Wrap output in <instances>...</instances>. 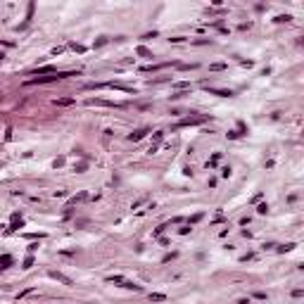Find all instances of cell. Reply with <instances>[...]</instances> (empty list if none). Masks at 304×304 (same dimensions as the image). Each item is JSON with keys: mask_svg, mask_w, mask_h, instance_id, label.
Instances as JSON below:
<instances>
[{"mask_svg": "<svg viewBox=\"0 0 304 304\" xmlns=\"http://www.w3.org/2000/svg\"><path fill=\"white\" fill-rule=\"evenodd\" d=\"M88 105L90 107H95V105L98 107H121L119 102H109V100H88Z\"/></svg>", "mask_w": 304, "mask_h": 304, "instance_id": "obj_1", "label": "cell"}, {"mask_svg": "<svg viewBox=\"0 0 304 304\" xmlns=\"http://www.w3.org/2000/svg\"><path fill=\"white\" fill-rule=\"evenodd\" d=\"M207 116H188V119H183V121H178V126H195V124H202Z\"/></svg>", "mask_w": 304, "mask_h": 304, "instance_id": "obj_2", "label": "cell"}, {"mask_svg": "<svg viewBox=\"0 0 304 304\" xmlns=\"http://www.w3.org/2000/svg\"><path fill=\"white\" fill-rule=\"evenodd\" d=\"M145 133H147V128H140V131H135V133L128 135V140H140V138H145Z\"/></svg>", "mask_w": 304, "mask_h": 304, "instance_id": "obj_3", "label": "cell"}, {"mask_svg": "<svg viewBox=\"0 0 304 304\" xmlns=\"http://www.w3.org/2000/svg\"><path fill=\"white\" fill-rule=\"evenodd\" d=\"M50 276H53V278H57V280H62L64 285H72V280H69V278H67V276H62V273H55V271H53Z\"/></svg>", "mask_w": 304, "mask_h": 304, "instance_id": "obj_4", "label": "cell"}, {"mask_svg": "<svg viewBox=\"0 0 304 304\" xmlns=\"http://www.w3.org/2000/svg\"><path fill=\"white\" fill-rule=\"evenodd\" d=\"M150 299H152V302H164V299H166V295H159V292H154V295H150Z\"/></svg>", "mask_w": 304, "mask_h": 304, "instance_id": "obj_5", "label": "cell"}, {"mask_svg": "<svg viewBox=\"0 0 304 304\" xmlns=\"http://www.w3.org/2000/svg\"><path fill=\"white\" fill-rule=\"evenodd\" d=\"M138 55H143V57H152V55H150V50H147V48H138Z\"/></svg>", "mask_w": 304, "mask_h": 304, "instance_id": "obj_6", "label": "cell"}, {"mask_svg": "<svg viewBox=\"0 0 304 304\" xmlns=\"http://www.w3.org/2000/svg\"><path fill=\"white\" fill-rule=\"evenodd\" d=\"M10 264H12V259H10V254H5V257H2V268H7Z\"/></svg>", "mask_w": 304, "mask_h": 304, "instance_id": "obj_7", "label": "cell"}, {"mask_svg": "<svg viewBox=\"0 0 304 304\" xmlns=\"http://www.w3.org/2000/svg\"><path fill=\"white\" fill-rule=\"evenodd\" d=\"M33 266V257H26V259H24V268H31Z\"/></svg>", "mask_w": 304, "mask_h": 304, "instance_id": "obj_8", "label": "cell"}, {"mask_svg": "<svg viewBox=\"0 0 304 304\" xmlns=\"http://www.w3.org/2000/svg\"><path fill=\"white\" fill-rule=\"evenodd\" d=\"M72 48H74V50H76V53H83V50H86L83 45H76V43H72Z\"/></svg>", "mask_w": 304, "mask_h": 304, "instance_id": "obj_9", "label": "cell"}]
</instances>
